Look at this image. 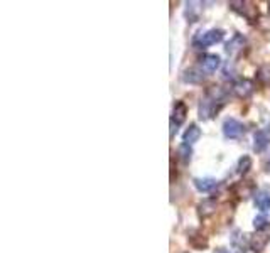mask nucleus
<instances>
[{
	"label": "nucleus",
	"instance_id": "8",
	"mask_svg": "<svg viewBox=\"0 0 270 253\" xmlns=\"http://www.w3.org/2000/svg\"><path fill=\"white\" fill-rule=\"evenodd\" d=\"M221 64V59H220L218 54H206L201 59V68H203L204 73H215Z\"/></svg>",
	"mask_w": 270,
	"mask_h": 253
},
{
	"label": "nucleus",
	"instance_id": "20",
	"mask_svg": "<svg viewBox=\"0 0 270 253\" xmlns=\"http://www.w3.org/2000/svg\"><path fill=\"white\" fill-rule=\"evenodd\" d=\"M267 171H270V157H269V160H267Z\"/></svg>",
	"mask_w": 270,
	"mask_h": 253
},
{
	"label": "nucleus",
	"instance_id": "10",
	"mask_svg": "<svg viewBox=\"0 0 270 253\" xmlns=\"http://www.w3.org/2000/svg\"><path fill=\"white\" fill-rule=\"evenodd\" d=\"M186 115H188V106L184 105V101L174 103V110H172V122L174 124L182 125L186 120Z\"/></svg>",
	"mask_w": 270,
	"mask_h": 253
},
{
	"label": "nucleus",
	"instance_id": "12",
	"mask_svg": "<svg viewBox=\"0 0 270 253\" xmlns=\"http://www.w3.org/2000/svg\"><path fill=\"white\" fill-rule=\"evenodd\" d=\"M253 202L260 211H267L270 209V193L267 191H257L255 196H253Z\"/></svg>",
	"mask_w": 270,
	"mask_h": 253
},
{
	"label": "nucleus",
	"instance_id": "4",
	"mask_svg": "<svg viewBox=\"0 0 270 253\" xmlns=\"http://www.w3.org/2000/svg\"><path fill=\"white\" fill-rule=\"evenodd\" d=\"M230 5H231V9H233L235 12H238L240 15H243L246 21H250V22L257 21L258 9L255 5H253L252 2H231Z\"/></svg>",
	"mask_w": 270,
	"mask_h": 253
},
{
	"label": "nucleus",
	"instance_id": "15",
	"mask_svg": "<svg viewBox=\"0 0 270 253\" xmlns=\"http://www.w3.org/2000/svg\"><path fill=\"white\" fill-rule=\"evenodd\" d=\"M182 79L186 83H191V84H197L203 81V73L197 71V70H186L182 73Z\"/></svg>",
	"mask_w": 270,
	"mask_h": 253
},
{
	"label": "nucleus",
	"instance_id": "18",
	"mask_svg": "<svg viewBox=\"0 0 270 253\" xmlns=\"http://www.w3.org/2000/svg\"><path fill=\"white\" fill-rule=\"evenodd\" d=\"M179 154H181V157H182V160H184V162H189V160H191V157H193L191 145H189V144H182L181 147H179Z\"/></svg>",
	"mask_w": 270,
	"mask_h": 253
},
{
	"label": "nucleus",
	"instance_id": "1",
	"mask_svg": "<svg viewBox=\"0 0 270 253\" xmlns=\"http://www.w3.org/2000/svg\"><path fill=\"white\" fill-rule=\"evenodd\" d=\"M223 37H225V32H223L221 29L204 30V32H199L197 36H195V39H193V46L197 48V49H206L213 44L221 42Z\"/></svg>",
	"mask_w": 270,
	"mask_h": 253
},
{
	"label": "nucleus",
	"instance_id": "9",
	"mask_svg": "<svg viewBox=\"0 0 270 253\" xmlns=\"http://www.w3.org/2000/svg\"><path fill=\"white\" fill-rule=\"evenodd\" d=\"M269 142H270L269 133L264 132V130H258V132H255V135H253V151L258 152V154L264 152L269 147Z\"/></svg>",
	"mask_w": 270,
	"mask_h": 253
},
{
	"label": "nucleus",
	"instance_id": "7",
	"mask_svg": "<svg viewBox=\"0 0 270 253\" xmlns=\"http://www.w3.org/2000/svg\"><path fill=\"white\" fill-rule=\"evenodd\" d=\"M215 101H216V98H211L210 95L201 100V103H199V118L201 120H208V118L215 113Z\"/></svg>",
	"mask_w": 270,
	"mask_h": 253
},
{
	"label": "nucleus",
	"instance_id": "19",
	"mask_svg": "<svg viewBox=\"0 0 270 253\" xmlns=\"http://www.w3.org/2000/svg\"><path fill=\"white\" fill-rule=\"evenodd\" d=\"M269 220L264 216V214H260V216H257L255 220H253V226H255V229H264L265 226H269Z\"/></svg>",
	"mask_w": 270,
	"mask_h": 253
},
{
	"label": "nucleus",
	"instance_id": "13",
	"mask_svg": "<svg viewBox=\"0 0 270 253\" xmlns=\"http://www.w3.org/2000/svg\"><path fill=\"white\" fill-rule=\"evenodd\" d=\"M199 137H201V130L197 125H189V128L182 133V140H184V144H189V145L199 140Z\"/></svg>",
	"mask_w": 270,
	"mask_h": 253
},
{
	"label": "nucleus",
	"instance_id": "3",
	"mask_svg": "<svg viewBox=\"0 0 270 253\" xmlns=\"http://www.w3.org/2000/svg\"><path fill=\"white\" fill-rule=\"evenodd\" d=\"M269 240H270V225L265 226L264 229H257L255 235L250 238V248H252V252H255V253L264 252L269 243Z\"/></svg>",
	"mask_w": 270,
	"mask_h": 253
},
{
	"label": "nucleus",
	"instance_id": "17",
	"mask_svg": "<svg viewBox=\"0 0 270 253\" xmlns=\"http://www.w3.org/2000/svg\"><path fill=\"white\" fill-rule=\"evenodd\" d=\"M257 78L264 84H270V64H264V66L258 70Z\"/></svg>",
	"mask_w": 270,
	"mask_h": 253
},
{
	"label": "nucleus",
	"instance_id": "5",
	"mask_svg": "<svg viewBox=\"0 0 270 253\" xmlns=\"http://www.w3.org/2000/svg\"><path fill=\"white\" fill-rule=\"evenodd\" d=\"M253 90H255V84L250 79H238L233 83V93L242 100L248 98L253 93Z\"/></svg>",
	"mask_w": 270,
	"mask_h": 253
},
{
	"label": "nucleus",
	"instance_id": "11",
	"mask_svg": "<svg viewBox=\"0 0 270 253\" xmlns=\"http://www.w3.org/2000/svg\"><path fill=\"white\" fill-rule=\"evenodd\" d=\"M195 186L199 193H211L213 189L218 187V181L211 177H204V179H195Z\"/></svg>",
	"mask_w": 270,
	"mask_h": 253
},
{
	"label": "nucleus",
	"instance_id": "21",
	"mask_svg": "<svg viewBox=\"0 0 270 253\" xmlns=\"http://www.w3.org/2000/svg\"><path fill=\"white\" fill-rule=\"evenodd\" d=\"M218 253H228V252H225V250H220Z\"/></svg>",
	"mask_w": 270,
	"mask_h": 253
},
{
	"label": "nucleus",
	"instance_id": "16",
	"mask_svg": "<svg viewBox=\"0 0 270 253\" xmlns=\"http://www.w3.org/2000/svg\"><path fill=\"white\" fill-rule=\"evenodd\" d=\"M238 174H243L245 176L246 172L252 169V159H250V155H243L240 157V160H238Z\"/></svg>",
	"mask_w": 270,
	"mask_h": 253
},
{
	"label": "nucleus",
	"instance_id": "14",
	"mask_svg": "<svg viewBox=\"0 0 270 253\" xmlns=\"http://www.w3.org/2000/svg\"><path fill=\"white\" fill-rule=\"evenodd\" d=\"M216 209V202L215 199H204L203 202H199V206H197V211H199V216L206 218L210 216V214L215 213Z\"/></svg>",
	"mask_w": 270,
	"mask_h": 253
},
{
	"label": "nucleus",
	"instance_id": "2",
	"mask_svg": "<svg viewBox=\"0 0 270 253\" xmlns=\"http://www.w3.org/2000/svg\"><path fill=\"white\" fill-rule=\"evenodd\" d=\"M245 132V126H243L242 122H238L237 118H226L223 122V135L230 140H235V139H240Z\"/></svg>",
	"mask_w": 270,
	"mask_h": 253
},
{
	"label": "nucleus",
	"instance_id": "6",
	"mask_svg": "<svg viewBox=\"0 0 270 253\" xmlns=\"http://www.w3.org/2000/svg\"><path fill=\"white\" fill-rule=\"evenodd\" d=\"M245 44H246V39H245V37H243L242 34H235V36L230 39V42L226 44L225 51H226L230 56H235V54H238V52H240L243 48H245Z\"/></svg>",
	"mask_w": 270,
	"mask_h": 253
}]
</instances>
